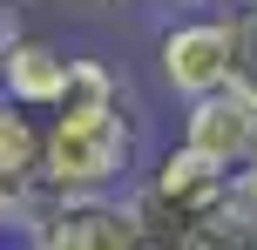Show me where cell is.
Instances as JSON below:
<instances>
[{
  "label": "cell",
  "mask_w": 257,
  "mask_h": 250,
  "mask_svg": "<svg viewBox=\"0 0 257 250\" xmlns=\"http://www.w3.org/2000/svg\"><path fill=\"white\" fill-rule=\"evenodd\" d=\"M223 21H230V88L257 108V0H237Z\"/></svg>",
  "instance_id": "obj_7"
},
{
  "label": "cell",
  "mask_w": 257,
  "mask_h": 250,
  "mask_svg": "<svg viewBox=\"0 0 257 250\" xmlns=\"http://www.w3.org/2000/svg\"><path fill=\"white\" fill-rule=\"evenodd\" d=\"M41 203H48V176H41V115L0 102V216H7V230H21Z\"/></svg>",
  "instance_id": "obj_6"
},
{
  "label": "cell",
  "mask_w": 257,
  "mask_h": 250,
  "mask_svg": "<svg viewBox=\"0 0 257 250\" xmlns=\"http://www.w3.org/2000/svg\"><path fill=\"white\" fill-rule=\"evenodd\" d=\"M14 237L21 250H142L122 196H48Z\"/></svg>",
  "instance_id": "obj_3"
},
{
  "label": "cell",
  "mask_w": 257,
  "mask_h": 250,
  "mask_svg": "<svg viewBox=\"0 0 257 250\" xmlns=\"http://www.w3.org/2000/svg\"><path fill=\"white\" fill-rule=\"evenodd\" d=\"M7 237H14V230H7V216H0V250H7Z\"/></svg>",
  "instance_id": "obj_12"
},
{
  "label": "cell",
  "mask_w": 257,
  "mask_h": 250,
  "mask_svg": "<svg viewBox=\"0 0 257 250\" xmlns=\"http://www.w3.org/2000/svg\"><path fill=\"white\" fill-rule=\"evenodd\" d=\"M169 7H190V14H230L237 0H169Z\"/></svg>",
  "instance_id": "obj_10"
},
{
  "label": "cell",
  "mask_w": 257,
  "mask_h": 250,
  "mask_svg": "<svg viewBox=\"0 0 257 250\" xmlns=\"http://www.w3.org/2000/svg\"><path fill=\"white\" fill-rule=\"evenodd\" d=\"M149 162L142 142V102L122 68L102 54H75L68 95L54 115H41V176L48 196H122Z\"/></svg>",
  "instance_id": "obj_1"
},
{
  "label": "cell",
  "mask_w": 257,
  "mask_h": 250,
  "mask_svg": "<svg viewBox=\"0 0 257 250\" xmlns=\"http://www.w3.org/2000/svg\"><path fill=\"white\" fill-rule=\"evenodd\" d=\"M68 68H75V48L41 27H21V34L0 48V102L27 108V115H54L68 95Z\"/></svg>",
  "instance_id": "obj_4"
},
{
  "label": "cell",
  "mask_w": 257,
  "mask_h": 250,
  "mask_svg": "<svg viewBox=\"0 0 257 250\" xmlns=\"http://www.w3.org/2000/svg\"><path fill=\"white\" fill-rule=\"evenodd\" d=\"M237 223H244V230H257V156L237 169Z\"/></svg>",
  "instance_id": "obj_8"
},
{
  "label": "cell",
  "mask_w": 257,
  "mask_h": 250,
  "mask_svg": "<svg viewBox=\"0 0 257 250\" xmlns=\"http://www.w3.org/2000/svg\"><path fill=\"white\" fill-rule=\"evenodd\" d=\"M95 7H136V0H95Z\"/></svg>",
  "instance_id": "obj_11"
},
{
  "label": "cell",
  "mask_w": 257,
  "mask_h": 250,
  "mask_svg": "<svg viewBox=\"0 0 257 250\" xmlns=\"http://www.w3.org/2000/svg\"><path fill=\"white\" fill-rule=\"evenodd\" d=\"M176 149H190L196 162H210V169L237 176V169L257 156V108H250L237 88L210 95V102H190V108H183V135H176Z\"/></svg>",
  "instance_id": "obj_5"
},
{
  "label": "cell",
  "mask_w": 257,
  "mask_h": 250,
  "mask_svg": "<svg viewBox=\"0 0 257 250\" xmlns=\"http://www.w3.org/2000/svg\"><path fill=\"white\" fill-rule=\"evenodd\" d=\"M156 81L183 108L230 88V21L223 14H183L156 34Z\"/></svg>",
  "instance_id": "obj_2"
},
{
  "label": "cell",
  "mask_w": 257,
  "mask_h": 250,
  "mask_svg": "<svg viewBox=\"0 0 257 250\" xmlns=\"http://www.w3.org/2000/svg\"><path fill=\"white\" fill-rule=\"evenodd\" d=\"M14 34H21V14H14V0H0V48H7Z\"/></svg>",
  "instance_id": "obj_9"
}]
</instances>
